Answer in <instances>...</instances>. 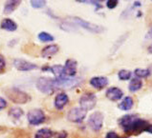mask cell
<instances>
[{"mask_svg":"<svg viewBox=\"0 0 152 138\" xmlns=\"http://www.w3.org/2000/svg\"><path fill=\"white\" fill-rule=\"evenodd\" d=\"M20 1L18 0H12V1H7L5 6H4V14H10L12 12L15 11V9L20 5Z\"/></svg>","mask_w":152,"mask_h":138,"instance_id":"cell-18","label":"cell"},{"mask_svg":"<svg viewBox=\"0 0 152 138\" xmlns=\"http://www.w3.org/2000/svg\"><path fill=\"white\" fill-rule=\"evenodd\" d=\"M37 88L38 90L45 94H51L55 90L54 78L50 77H40L37 82Z\"/></svg>","mask_w":152,"mask_h":138,"instance_id":"cell-3","label":"cell"},{"mask_svg":"<svg viewBox=\"0 0 152 138\" xmlns=\"http://www.w3.org/2000/svg\"><path fill=\"white\" fill-rule=\"evenodd\" d=\"M108 78L104 76H95L90 79V85L97 90H102L108 85Z\"/></svg>","mask_w":152,"mask_h":138,"instance_id":"cell-11","label":"cell"},{"mask_svg":"<svg viewBox=\"0 0 152 138\" xmlns=\"http://www.w3.org/2000/svg\"><path fill=\"white\" fill-rule=\"evenodd\" d=\"M6 94L10 100L16 104H25L31 100V96L27 92L17 88H11L6 90Z\"/></svg>","mask_w":152,"mask_h":138,"instance_id":"cell-1","label":"cell"},{"mask_svg":"<svg viewBox=\"0 0 152 138\" xmlns=\"http://www.w3.org/2000/svg\"><path fill=\"white\" fill-rule=\"evenodd\" d=\"M118 4H119L118 0H108V1H106V7L112 10V9H115L118 6Z\"/></svg>","mask_w":152,"mask_h":138,"instance_id":"cell-27","label":"cell"},{"mask_svg":"<svg viewBox=\"0 0 152 138\" xmlns=\"http://www.w3.org/2000/svg\"><path fill=\"white\" fill-rule=\"evenodd\" d=\"M66 136H67L66 132H60L59 135H58V138H66Z\"/></svg>","mask_w":152,"mask_h":138,"instance_id":"cell-32","label":"cell"},{"mask_svg":"<svg viewBox=\"0 0 152 138\" xmlns=\"http://www.w3.org/2000/svg\"><path fill=\"white\" fill-rule=\"evenodd\" d=\"M77 63L75 59H67L63 66V72L68 77H74L77 73Z\"/></svg>","mask_w":152,"mask_h":138,"instance_id":"cell-10","label":"cell"},{"mask_svg":"<svg viewBox=\"0 0 152 138\" xmlns=\"http://www.w3.org/2000/svg\"><path fill=\"white\" fill-rule=\"evenodd\" d=\"M97 104V97L94 93H84L80 98V106L82 110L84 111H91L93 110Z\"/></svg>","mask_w":152,"mask_h":138,"instance_id":"cell-4","label":"cell"},{"mask_svg":"<svg viewBox=\"0 0 152 138\" xmlns=\"http://www.w3.org/2000/svg\"><path fill=\"white\" fill-rule=\"evenodd\" d=\"M68 102H69V97L67 94H65L63 92L58 93L55 98V107L58 110H62L68 104Z\"/></svg>","mask_w":152,"mask_h":138,"instance_id":"cell-13","label":"cell"},{"mask_svg":"<svg viewBox=\"0 0 152 138\" xmlns=\"http://www.w3.org/2000/svg\"><path fill=\"white\" fill-rule=\"evenodd\" d=\"M31 5L34 9H41L46 5V1H42V0H32Z\"/></svg>","mask_w":152,"mask_h":138,"instance_id":"cell-26","label":"cell"},{"mask_svg":"<svg viewBox=\"0 0 152 138\" xmlns=\"http://www.w3.org/2000/svg\"><path fill=\"white\" fill-rule=\"evenodd\" d=\"M24 114V111L22 109H20L18 107H12L11 108V110L9 111V115L10 117L14 119H19L22 117V115Z\"/></svg>","mask_w":152,"mask_h":138,"instance_id":"cell-21","label":"cell"},{"mask_svg":"<svg viewBox=\"0 0 152 138\" xmlns=\"http://www.w3.org/2000/svg\"><path fill=\"white\" fill-rule=\"evenodd\" d=\"M127 138H130V137H127Z\"/></svg>","mask_w":152,"mask_h":138,"instance_id":"cell-35","label":"cell"},{"mask_svg":"<svg viewBox=\"0 0 152 138\" xmlns=\"http://www.w3.org/2000/svg\"><path fill=\"white\" fill-rule=\"evenodd\" d=\"M149 126V123L145 119H142L140 117L135 118L132 121V123L125 129L124 132L127 134H140L142 131H145L146 128Z\"/></svg>","mask_w":152,"mask_h":138,"instance_id":"cell-2","label":"cell"},{"mask_svg":"<svg viewBox=\"0 0 152 138\" xmlns=\"http://www.w3.org/2000/svg\"><path fill=\"white\" fill-rule=\"evenodd\" d=\"M148 53L152 54V44L148 47Z\"/></svg>","mask_w":152,"mask_h":138,"instance_id":"cell-33","label":"cell"},{"mask_svg":"<svg viewBox=\"0 0 152 138\" xmlns=\"http://www.w3.org/2000/svg\"><path fill=\"white\" fill-rule=\"evenodd\" d=\"M133 105H134L133 98L131 96H126V97H124L123 100H121V102L118 105V107H119L120 110L126 111H130V110H131Z\"/></svg>","mask_w":152,"mask_h":138,"instance_id":"cell-17","label":"cell"},{"mask_svg":"<svg viewBox=\"0 0 152 138\" xmlns=\"http://www.w3.org/2000/svg\"><path fill=\"white\" fill-rule=\"evenodd\" d=\"M137 117L136 114H126V115H124L123 117H121L119 119V125L123 128V130H125L130 124L132 123V121L134 119Z\"/></svg>","mask_w":152,"mask_h":138,"instance_id":"cell-16","label":"cell"},{"mask_svg":"<svg viewBox=\"0 0 152 138\" xmlns=\"http://www.w3.org/2000/svg\"><path fill=\"white\" fill-rule=\"evenodd\" d=\"M145 131H146V132H148V133H150V134H152V124H151V125L149 124V126L146 128Z\"/></svg>","mask_w":152,"mask_h":138,"instance_id":"cell-31","label":"cell"},{"mask_svg":"<svg viewBox=\"0 0 152 138\" xmlns=\"http://www.w3.org/2000/svg\"><path fill=\"white\" fill-rule=\"evenodd\" d=\"M0 28L5 30V31H8V32H15L17 29V24L14 20H12L10 18H5L1 21Z\"/></svg>","mask_w":152,"mask_h":138,"instance_id":"cell-15","label":"cell"},{"mask_svg":"<svg viewBox=\"0 0 152 138\" xmlns=\"http://www.w3.org/2000/svg\"><path fill=\"white\" fill-rule=\"evenodd\" d=\"M52 136H53V131L48 128H43L37 131L34 138H52Z\"/></svg>","mask_w":152,"mask_h":138,"instance_id":"cell-22","label":"cell"},{"mask_svg":"<svg viewBox=\"0 0 152 138\" xmlns=\"http://www.w3.org/2000/svg\"><path fill=\"white\" fill-rule=\"evenodd\" d=\"M88 125L90 129L94 131H99L102 130L103 125V114L101 111H95L89 116Z\"/></svg>","mask_w":152,"mask_h":138,"instance_id":"cell-7","label":"cell"},{"mask_svg":"<svg viewBox=\"0 0 152 138\" xmlns=\"http://www.w3.org/2000/svg\"><path fill=\"white\" fill-rule=\"evenodd\" d=\"M48 70L51 71V72H53L56 79H59V78H62L63 76H66L63 72V66H61V65L53 66L51 68H48Z\"/></svg>","mask_w":152,"mask_h":138,"instance_id":"cell-20","label":"cell"},{"mask_svg":"<svg viewBox=\"0 0 152 138\" xmlns=\"http://www.w3.org/2000/svg\"><path fill=\"white\" fill-rule=\"evenodd\" d=\"M58 51V46L56 44H52L49 46H46L44 49L41 51V55L44 58H49L55 55Z\"/></svg>","mask_w":152,"mask_h":138,"instance_id":"cell-14","label":"cell"},{"mask_svg":"<svg viewBox=\"0 0 152 138\" xmlns=\"http://www.w3.org/2000/svg\"><path fill=\"white\" fill-rule=\"evenodd\" d=\"M105 138H120V136L115 131H109L105 135Z\"/></svg>","mask_w":152,"mask_h":138,"instance_id":"cell-29","label":"cell"},{"mask_svg":"<svg viewBox=\"0 0 152 138\" xmlns=\"http://www.w3.org/2000/svg\"><path fill=\"white\" fill-rule=\"evenodd\" d=\"M148 35L152 38V27L150 28V30H149V32H148Z\"/></svg>","mask_w":152,"mask_h":138,"instance_id":"cell-34","label":"cell"},{"mask_svg":"<svg viewBox=\"0 0 152 138\" xmlns=\"http://www.w3.org/2000/svg\"><path fill=\"white\" fill-rule=\"evenodd\" d=\"M45 113L44 111L40 109H34L31 110L27 113V119L29 123L34 126L40 125L45 121Z\"/></svg>","mask_w":152,"mask_h":138,"instance_id":"cell-6","label":"cell"},{"mask_svg":"<svg viewBox=\"0 0 152 138\" xmlns=\"http://www.w3.org/2000/svg\"><path fill=\"white\" fill-rule=\"evenodd\" d=\"M86 113H87V111L82 110L81 108H73L70 111H69V113L67 114V118L69 121L71 122H74V123H80L84 120V118L86 117Z\"/></svg>","mask_w":152,"mask_h":138,"instance_id":"cell-8","label":"cell"},{"mask_svg":"<svg viewBox=\"0 0 152 138\" xmlns=\"http://www.w3.org/2000/svg\"><path fill=\"white\" fill-rule=\"evenodd\" d=\"M7 107V101L3 97H0V111Z\"/></svg>","mask_w":152,"mask_h":138,"instance_id":"cell-30","label":"cell"},{"mask_svg":"<svg viewBox=\"0 0 152 138\" xmlns=\"http://www.w3.org/2000/svg\"><path fill=\"white\" fill-rule=\"evenodd\" d=\"M131 75H132V72L128 70H121L118 72V76H119L120 80H124V81L129 80L131 78Z\"/></svg>","mask_w":152,"mask_h":138,"instance_id":"cell-25","label":"cell"},{"mask_svg":"<svg viewBox=\"0 0 152 138\" xmlns=\"http://www.w3.org/2000/svg\"><path fill=\"white\" fill-rule=\"evenodd\" d=\"M38 39H39L41 42H51V41H54V36L52 34L46 33V32H41L38 33Z\"/></svg>","mask_w":152,"mask_h":138,"instance_id":"cell-24","label":"cell"},{"mask_svg":"<svg viewBox=\"0 0 152 138\" xmlns=\"http://www.w3.org/2000/svg\"><path fill=\"white\" fill-rule=\"evenodd\" d=\"M134 73L137 76V78H146L151 74V72L149 69H142L138 68L134 71Z\"/></svg>","mask_w":152,"mask_h":138,"instance_id":"cell-23","label":"cell"},{"mask_svg":"<svg viewBox=\"0 0 152 138\" xmlns=\"http://www.w3.org/2000/svg\"><path fill=\"white\" fill-rule=\"evenodd\" d=\"M14 66L16 70H18L20 72H29L37 68L36 64L31 63L24 59H19V58L14 60Z\"/></svg>","mask_w":152,"mask_h":138,"instance_id":"cell-9","label":"cell"},{"mask_svg":"<svg viewBox=\"0 0 152 138\" xmlns=\"http://www.w3.org/2000/svg\"><path fill=\"white\" fill-rule=\"evenodd\" d=\"M5 67H6V60L4 58L3 55L0 54V73L4 72Z\"/></svg>","mask_w":152,"mask_h":138,"instance_id":"cell-28","label":"cell"},{"mask_svg":"<svg viewBox=\"0 0 152 138\" xmlns=\"http://www.w3.org/2000/svg\"><path fill=\"white\" fill-rule=\"evenodd\" d=\"M106 97L111 101H118L123 98L124 92L121 89L117 87H111L106 90Z\"/></svg>","mask_w":152,"mask_h":138,"instance_id":"cell-12","label":"cell"},{"mask_svg":"<svg viewBox=\"0 0 152 138\" xmlns=\"http://www.w3.org/2000/svg\"><path fill=\"white\" fill-rule=\"evenodd\" d=\"M73 20L77 26H80V27L87 30V31L93 33H101L104 31V28H102V26L88 22V21L83 20L82 18H80V17H73Z\"/></svg>","mask_w":152,"mask_h":138,"instance_id":"cell-5","label":"cell"},{"mask_svg":"<svg viewBox=\"0 0 152 138\" xmlns=\"http://www.w3.org/2000/svg\"><path fill=\"white\" fill-rule=\"evenodd\" d=\"M142 87V82L140 78H133L130 81V83L128 85V90H130L131 92H135L140 90Z\"/></svg>","mask_w":152,"mask_h":138,"instance_id":"cell-19","label":"cell"}]
</instances>
